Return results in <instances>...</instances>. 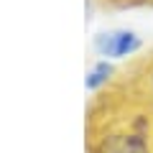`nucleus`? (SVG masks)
I'll return each mask as SVG.
<instances>
[{
  "instance_id": "1",
  "label": "nucleus",
  "mask_w": 153,
  "mask_h": 153,
  "mask_svg": "<svg viewBox=\"0 0 153 153\" xmlns=\"http://www.w3.org/2000/svg\"><path fill=\"white\" fill-rule=\"evenodd\" d=\"M87 148L89 153H153V112L120 76L89 107Z\"/></svg>"
},
{
  "instance_id": "2",
  "label": "nucleus",
  "mask_w": 153,
  "mask_h": 153,
  "mask_svg": "<svg viewBox=\"0 0 153 153\" xmlns=\"http://www.w3.org/2000/svg\"><path fill=\"white\" fill-rule=\"evenodd\" d=\"M120 76L133 87V92L143 100L148 110L153 112V51H148L146 56H138L135 61L125 66L120 71Z\"/></svg>"
},
{
  "instance_id": "3",
  "label": "nucleus",
  "mask_w": 153,
  "mask_h": 153,
  "mask_svg": "<svg viewBox=\"0 0 153 153\" xmlns=\"http://www.w3.org/2000/svg\"><path fill=\"white\" fill-rule=\"evenodd\" d=\"M138 38L130 31H115V33H102L97 38V49L107 56H125L130 51H135Z\"/></svg>"
},
{
  "instance_id": "4",
  "label": "nucleus",
  "mask_w": 153,
  "mask_h": 153,
  "mask_svg": "<svg viewBox=\"0 0 153 153\" xmlns=\"http://www.w3.org/2000/svg\"><path fill=\"white\" fill-rule=\"evenodd\" d=\"M112 5H153V0H107Z\"/></svg>"
}]
</instances>
